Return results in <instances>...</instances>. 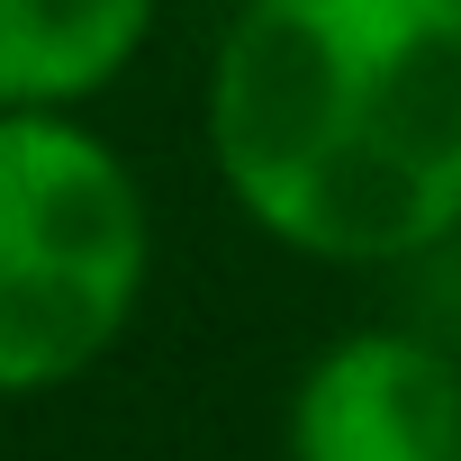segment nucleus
I'll list each match as a JSON object with an SVG mask.
<instances>
[{"instance_id": "obj_2", "label": "nucleus", "mask_w": 461, "mask_h": 461, "mask_svg": "<svg viewBox=\"0 0 461 461\" xmlns=\"http://www.w3.org/2000/svg\"><path fill=\"white\" fill-rule=\"evenodd\" d=\"M154 290V199L82 109H0V398L100 371Z\"/></svg>"}, {"instance_id": "obj_4", "label": "nucleus", "mask_w": 461, "mask_h": 461, "mask_svg": "<svg viewBox=\"0 0 461 461\" xmlns=\"http://www.w3.org/2000/svg\"><path fill=\"white\" fill-rule=\"evenodd\" d=\"M163 0H0V109H91L154 46Z\"/></svg>"}, {"instance_id": "obj_1", "label": "nucleus", "mask_w": 461, "mask_h": 461, "mask_svg": "<svg viewBox=\"0 0 461 461\" xmlns=\"http://www.w3.org/2000/svg\"><path fill=\"white\" fill-rule=\"evenodd\" d=\"M199 136L263 245L371 272L461 236V0H236Z\"/></svg>"}, {"instance_id": "obj_3", "label": "nucleus", "mask_w": 461, "mask_h": 461, "mask_svg": "<svg viewBox=\"0 0 461 461\" xmlns=\"http://www.w3.org/2000/svg\"><path fill=\"white\" fill-rule=\"evenodd\" d=\"M290 461H461V362L407 326L335 335L290 389Z\"/></svg>"}]
</instances>
